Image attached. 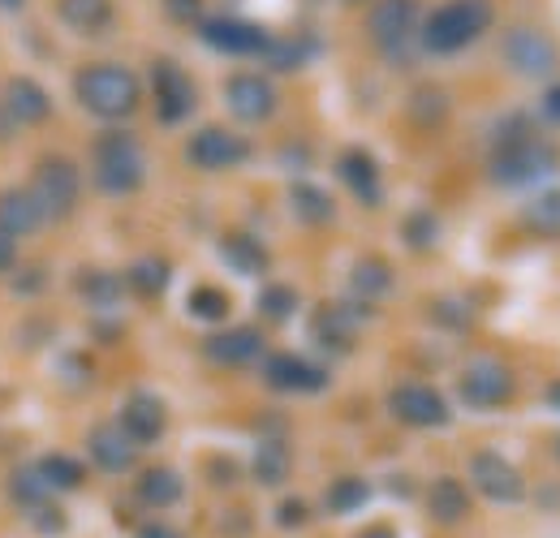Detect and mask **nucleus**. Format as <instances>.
Listing matches in <instances>:
<instances>
[{
	"label": "nucleus",
	"mask_w": 560,
	"mask_h": 538,
	"mask_svg": "<svg viewBox=\"0 0 560 538\" xmlns=\"http://www.w3.org/2000/svg\"><path fill=\"white\" fill-rule=\"evenodd\" d=\"M117 422L126 426V435L142 448V444H155V440L164 435L168 413H164V401H160V397H151V393H135L130 401L121 405V418H117Z\"/></svg>",
	"instance_id": "nucleus-19"
},
{
	"label": "nucleus",
	"mask_w": 560,
	"mask_h": 538,
	"mask_svg": "<svg viewBox=\"0 0 560 538\" xmlns=\"http://www.w3.org/2000/svg\"><path fill=\"white\" fill-rule=\"evenodd\" d=\"M117 289H121V284H117L113 276H95V280L86 284V293H91L95 302H113V297H117Z\"/></svg>",
	"instance_id": "nucleus-43"
},
{
	"label": "nucleus",
	"mask_w": 560,
	"mask_h": 538,
	"mask_svg": "<svg viewBox=\"0 0 560 538\" xmlns=\"http://www.w3.org/2000/svg\"><path fill=\"white\" fill-rule=\"evenodd\" d=\"M13 264H18V246H13V237L0 233V271H9Z\"/></svg>",
	"instance_id": "nucleus-44"
},
{
	"label": "nucleus",
	"mask_w": 560,
	"mask_h": 538,
	"mask_svg": "<svg viewBox=\"0 0 560 538\" xmlns=\"http://www.w3.org/2000/svg\"><path fill=\"white\" fill-rule=\"evenodd\" d=\"M182 495H186V482L168 466H155V470H147L139 478V500L147 508H173Z\"/></svg>",
	"instance_id": "nucleus-26"
},
{
	"label": "nucleus",
	"mask_w": 560,
	"mask_h": 538,
	"mask_svg": "<svg viewBox=\"0 0 560 538\" xmlns=\"http://www.w3.org/2000/svg\"><path fill=\"white\" fill-rule=\"evenodd\" d=\"M224 104H229V113H233L237 121L264 126V121L277 117L280 95H277V86H272V78H264V73H233V78L224 82Z\"/></svg>",
	"instance_id": "nucleus-11"
},
{
	"label": "nucleus",
	"mask_w": 560,
	"mask_h": 538,
	"mask_svg": "<svg viewBox=\"0 0 560 538\" xmlns=\"http://www.w3.org/2000/svg\"><path fill=\"white\" fill-rule=\"evenodd\" d=\"M522 229L539 242H560V190H544L522 207Z\"/></svg>",
	"instance_id": "nucleus-24"
},
{
	"label": "nucleus",
	"mask_w": 560,
	"mask_h": 538,
	"mask_svg": "<svg viewBox=\"0 0 560 538\" xmlns=\"http://www.w3.org/2000/svg\"><path fill=\"white\" fill-rule=\"evenodd\" d=\"M500 61L509 66V73L530 78V82H552L560 73V44L552 31L544 26H509L500 35Z\"/></svg>",
	"instance_id": "nucleus-4"
},
{
	"label": "nucleus",
	"mask_w": 560,
	"mask_h": 538,
	"mask_svg": "<svg viewBox=\"0 0 560 538\" xmlns=\"http://www.w3.org/2000/svg\"><path fill=\"white\" fill-rule=\"evenodd\" d=\"M44 224V211H39V202L31 190H4L0 195V233L4 237H26V233H35Z\"/></svg>",
	"instance_id": "nucleus-22"
},
{
	"label": "nucleus",
	"mask_w": 560,
	"mask_h": 538,
	"mask_svg": "<svg viewBox=\"0 0 560 538\" xmlns=\"http://www.w3.org/2000/svg\"><path fill=\"white\" fill-rule=\"evenodd\" d=\"M419 0H371L366 35L384 57H406L410 44H419Z\"/></svg>",
	"instance_id": "nucleus-6"
},
{
	"label": "nucleus",
	"mask_w": 560,
	"mask_h": 538,
	"mask_svg": "<svg viewBox=\"0 0 560 538\" xmlns=\"http://www.w3.org/2000/svg\"><path fill=\"white\" fill-rule=\"evenodd\" d=\"M139 538H182L177 530H168L164 522H151V526H142L139 530Z\"/></svg>",
	"instance_id": "nucleus-45"
},
{
	"label": "nucleus",
	"mask_w": 560,
	"mask_h": 538,
	"mask_svg": "<svg viewBox=\"0 0 560 538\" xmlns=\"http://www.w3.org/2000/svg\"><path fill=\"white\" fill-rule=\"evenodd\" d=\"M539 121H544L548 130H560V78H552V82L544 86V95H539Z\"/></svg>",
	"instance_id": "nucleus-39"
},
{
	"label": "nucleus",
	"mask_w": 560,
	"mask_h": 538,
	"mask_svg": "<svg viewBox=\"0 0 560 538\" xmlns=\"http://www.w3.org/2000/svg\"><path fill=\"white\" fill-rule=\"evenodd\" d=\"M9 491H13V500H18L22 508H39V504L48 500V482L39 478V470H18Z\"/></svg>",
	"instance_id": "nucleus-36"
},
{
	"label": "nucleus",
	"mask_w": 560,
	"mask_h": 538,
	"mask_svg": "<svg viewBox=\"0 0 560 538\" xmlns=\"http://www.w3.org/2000/svg\"><path fill=\"white\" fill-rule=\"evenodd\" d=\"M337 177L350 186V195L362 207H380L384 202V186H380V164H375V155L371 151H362V147H350L341 160H337Z\"/></svg>",
	"instance_id": "nucleus-17"
},
{
	"label": "nucleus",
	"mask_w": 560,
	"mask_h": 538,
	"mask_svg": "<svg viewBox=\"0 0 560 538\" xmlns=\"http://www.w3.org/2000/svg\"><path fill=\"white\" fill-rule=\"evenodd\" d=\"M289 470H293V457L280 440H264L255 448V461H250V473L259 487H284L289 482Z\"/></svg>",
	"instance_id": "nucleus-28"
},
{
	"label": "nucleus",
	"mask_w": 560,
	"mask_h": 538,
	"mask_svg": "<svg viewBox=\"0 0 560 538\" xmlns=\"http://www.w3.org/2000/svg\"><path fill=\"white\" fill-rule=\"evenodd\" d=\"M186 306H190V315H195V319H208V324H220V319H229V311H233L229 293H224V289H215V284H203V289H195Z\"/></svg>",
	"instance_id": "nucleus-34"
},
{
	"label": "nucleus",
	"mask_w": 560,
	"mask_h": 538,
	"mask_svg": "<svg viewBox=\"0 0 560 538\" xmlns=\"http://www.w3.org/2000/svg\"><path fill=\"white\" fill-rule=\"evenodd\" d=\"M277 522L284 526V530H298V526L311 522V508H306L302 500H284V504L277 508Z\"/></svg>",
	"instance_id": "nucleus-42"
},
{
	"label": "nucleus",
	"mask_w": 560,
	"mask_h": 538,
	"mask_svg": "<svg viewBox=\"0 0 560 538\" xmlns=\"http://www.w3.org/2000/svg\"><path fill=\"white\" fill-rule=\"evenodd\" d=\"M366 500H371V482L366 478H337L328 487V513H337V517L358 513Z\"/></svg>",
	"instance_id": "nucleus-31"
},
{
	"label": "nucleus",
	"mask_w": 560,
	"mask_h": 538,
	"mask_svg": "<svg viewBox=\"0 0 560 538\" xmlns=\"http://www.w3.org/2000/svg\"><path fill=\"white\" fill-rule=\"evenodd\" d=\"M341 4H371V0H341Z\"/></svg>",
	"instance_id": "nucleus-49"
},
{
	"label": "nucleus",
	"mask_w": 560,
	"mask_h": 538,
	"mask_svg": "<svg viewBox=\"0 0 560 538\" xmlns=\"http://www.w3.org/2000/svg\"><path fill=\"white\" fill-rule=\"evenodd\" d=\"M289 202H293V215H298L302 224H332V220H337V202H332V195L319 190V186H311V182H293Z\"/></svg>",
	"instance_id": "nucleus-27"
},
{
	"label": "nucleus",
	"mask_w": 560,
	"mask_h": 538,
	"mask_svg": "<svg viewBox=\"0 0 560 538\" xmlns=\"http://www.w3.org/2000/svg\"><path fill=\"white\" fill-rule=\"evenodd\" d=\"M39 478L48 482V491H73V487H82V461H73L66 453H52V457H44L39 466Z\"/></svg>",
	"instance_id": "nucleus-30"
},
{
	"label": "nucleus",
	"mask_w": 560,
	"mask_h": 538,
	"mask_svg": "<svg viewBox=\"0 0 560 538\" xmlns=\"http://www.w3.org/2000/svg\"><path fill=\"white\" fill-rule=\"evenodd\" d=\"M557 164H560V155L548 138L535 134L530 126H517V130H513V121H509V130L495 134L488 173H491V182L504 186V190H526V186L544 182L548 173H557Z\"/></svg>",
	"instance_id": "nucleus-2"
},
{
	"label": "nucleus",
	"mask_w": 560,
	"mask_h": 538,
	"mask_svg": "<svg viewBox=\"0 0 560 538\" xmlns=\"http://www.w3.org/2000/svg\"><path fill=\"white\" fill-rule=\"evenodd\" d=\"M264 61H268L272 69H280V73H293V69H302V61H306V48H302L298 39H280V35H272Z\"/></svg>",
	"instance_id": "nucleus-37"
},
{
	"label": "nucleus",
	"mask_w": 560,
	"mask_h": 538,
	"mask_svg": "<svg viewBox=\"0 0 560 538\" xmlns=\"http://www.w3.org/2000/svg\"><path fill=\"white\" fill-rule=\"evenodd\" d=\"M435 237H440V224H435L431 211H415V215L406 220V242H410L415 250H431Z\"/></svg>",
	"instance_id": "nucleus-38"
},
{
	"label": "nucleus",
	"mask_w": 560,
	"mask_h": 538,
	"mask_svg": "<svg viewBox=\"0 0 560 538\" xmlns=\"http://www.w3.org/2000/svg\"><path fill=\"white\" fill-rule=\"evenodd\" d=\"M353 332H358V315L350 306H324L315 315V337L324 340L328 349H350Z\"/></svg>",
	"instance_id": "nucleus-29"
},
{
	"label": "nucleus",
	"mask_w": 560,
	"mask_h": 538,
	"mask_svg": "<svg viewBox=\"0 0 560 538\" xmlns=\"http://www.w3.org/2000/svg\"><path fill=\"white\" fill-rule=\"evenodd\" d=\"M259 311H264V319L284 324V319L298 311V293H293L289 284H268V289L259 293Z\"/></svg>",
	"instance_id": "nucleus-35"
},
{
	"label": "nucleus",
	"mask_w": 560,
	"mask_h": 538,
	"mask_svg": "<svg viewBox=\"0 0 560 538\" xmlns=\"http://www.w3.org/2000/svg\"><path fill=\"white\" fill-rule=\"evenodd\" d=\"M544 401H548V405H552V409L560 413V379H552V384L544 388Z\"/></svg>",
	"instance_id": "nucleus-46"
},
{
	"label": "nucleus",
	"mask_w": 560,
	"mask_h": 538,
	"mask_svg": "<svg viewBox=\"0 0 560 538\" xmlns=\"http://www.w3.org/2000/svg\"><path fill=\"white\" fill-rule=\"evenodd\" d=\"M164 13L182 26H190V22H203V0H164Z\"/></svg>",
	"instance_id": "nucleus-40"
},
{
	"label": "nucleus",
	"mask_w": 560,
	"mask_h": 538,
	"mask_svg": "<svg viewBox=\"0 0 560 538\" xmlns=\"http://www.w3.org/2000/svg\"><path fill=\"white\" fill-rule=\"evenodd\" d=\"M151 91H155V117L164 126H182L199 108V91L177 61H155L151 66Z\"/></svg>",
	"instance_id": "nucleus-10"
},
{
	"label": "nucleus",
	"mask_w": 560,
	"mask_h": 538,
	"mask_svg": "<svg viewBox=\"0 0 560 538\" xmlns=\"http://www.w3.org/2000/svg\"><path fill=\"white\" fill-rule=\"evenodd\" d=\"M199 39L208 44L211 52H224V57H264L268 44H272V31L259 26V22L220 13V17H203L199 22Z\"/></svg>",
	"instance_id": "nucleus-7"
},
{
	"label": "nucleus",
	"mask_w": 560,
	"mask_h": 538,
	"mask_svg": "<svg viewBox=\"0 0 560 538\" xmlns=\"http://www.w3.org/2000/svg\"><path fill=\"white\" fill-rule=\"evenodd\" d=\"M126 284L142 293V297H160L164 289H168V264L164 259H139L130 276H126Z\"/></svg>",
	"instance_id": "nucleus-33"
},
{
	"label": "nucleus",
	"mask_w": 560,
	"mask_h": 538,
	"mask_svg": "<svg viewBox=\"0 0 560 538\" xmlns=\"http://www.w3.org/2000/svg\"><path fill=\"white\" fill-rule=\"evenodd\" d=\"M0 4H4V9H22V0H0Z\"/></svg>",
	"instance_id": "nucleus-48"
},
{
	"label": "nucleus",
	"mask_w": 560,
	"mask_h": 538,
	"mask_svg": "<svg viewBox=\"0 0 560 538\" xmlns=\"http://www.w3.org/2000/svg\"><path fill=\"white\" fill-rule=\"evenodd\" d=\"M552 457H557V461H560V435H557V448H552Z\"/></svg>",
	"instance_id": "nucleus-50"
},
{
	"label": "nucleus",
	"mask_w": 560,
	"mask_h": 538,
	"mask_svg": "<svg viewBox=\"0 0 560 538\" xmlns=\"http://www.w3.org/2000/svg\"><path fill=\"white\" fill-rule=\"evenodd\" d=\"M264 379H268V388L293 393V397H311V393L328 388V371L306 362V358H298V353H272L264 362Z\"/></svg>",
	"instance_id": "nucleus-15"
},
{
	"label": "nucleus",
	"mask_w": 560,
	"mask_h": 538,
	"mask_svg": "<svg viewBox=\"0 0 560 538\" xmlns=\"http://www.w3.org/2000/svg\"><path fill=\"white\" fill-rule=\"evenodd\" d=\"M86 448H91V461L108 473H126L135 461H139V444L126 435L121 422H104V426H95L91 440H86Z\"/></svg>",
	"instance_id": "nucleus-16"
},
{
	"label": "nucleus",
	"mask_w": 560,
	"mask_h": 538,
	"mask_svg": "<svg viewBox=\"0 0 560 538\" xmlns=\"http://www.w3.org/2000/svg\"><path fill=\"white\" fill-rule=\"evenodd\" d=\"M220 259L237 271V276H264L268 264H272L268 250H264L255 237H246V233H229V237L220 242Z\"/></svg>",
	"instance_id": "nucleus-25"
},
{
	"label": "nucleus",
	"mask_w": 560,
	"mask_h": 538,
	"mask_svg": "<svg viewBox=\"0 0 560 538\" xmlns=\"http://www.w3.org/2000/svg\"><path fill=\"white\" fill-rule=\"evenodd\" d=\"M31 513H35V530L39 535H61L66 530V513L61 508H48V500L39 508H31Z\"/></svg>",
	"instance_id": "nucleus-41"
},
{
	"label": "nucleus",
	"mask_w": 560,
	"mask_h": 538,
	"mask_svg": "<svg viewBox=\"0 0 560 538\" xmlns=\"http://www.w3.org/2000/svg\"><path fill=\"white\" fill-rule=\"evenodd\" d=\"M495 26L491 0H444L419 22V48L431 57H457Z\"/></svg>",
	"instance_id": "nucleus-1"
},
{
	"label": "nucleus",
	"mask_w": 560,
	"mask_h": 538,
	"mask_svg": "<svg viewBox=\"0 0 560 538\" xmlns=\"http://www.w3.org/2000/svg\"><path fill=\"white\" fill-rule=\"evenodd\" d=\"M4 104H9V117L18 126H39V121L52 117V100L35 78H13L9 91H4Z\"/></svg>",
	"instance_id": "nucleus-20"
},
{
	"label": "nucleus",
	"mask_w": 560,
	"mask_h": 538,
	"mask_svg": "<svg viewBox=\"0 0 560 538\" xmlns=\"http://www.w3.org/2000/svg\"><path fill=\"white\" fill-rule=\"evenodd\" d=\"M78 190H82V177H78V164H70L66 155H52V160H39L35 168V186L31 195L39 202L44 220H66L78 202Z\"/></svg>",
	"instance_id": "nucleus-8"
},
{
	"label": "nucleus",
	"mask_w": 560,
	"mask_h": 538,
	"mask_svg": "<svg viewBox=\"0 0 560 538\" xmlns=\"http://www.w3.org/2000/svg\"><path fill=\"white\" fill-rule=\"evenodd\" d=\"M393 289V268L384 264V259H362L358 268H353V293H362L366 302L371 297H384Z\"/></svg>",
	"instance_id": "nucleus-32"
},
{
	"label": "nucleus",
	"mask_w": 560,
	"mask_h": 538,
	"mask_svg": "<svg viewBox=\"0 0 560 538\" xmlns=\"http://www.w3.org/2000/svg\"><path fill=\"white\" fill-rule=\"evenodd\" d=\"M470 482H475L479 495H488L491 504H522L526 500L522 470L509 457H500L495 448H483V453L470 457Z\"/></svg>",
	"instance_id": "nucleus-13"
},
{
	"label": "nucleus",
	"mask_w": 560,
	"mask_h": 538,
	"mask_svg": "<svg viewBox=\"0 0 560 538\" xmlns=\"http://www.w3.org/2000/svg\"><path fill=\"white\" fill-rule=\"evenodd\" d=\"M73 91H78V104L100 121H126L130 113H139L142 104V86L135 69L113 66V61L82 69Z\"/></svg>",
	"instance_id": "nucleus-3"
},
{
	"label": "nucleus",
	"mask_w": 560,
	"mask_h": 538,
	"mask_svg": "<svg viewBox=\"0 0 560 538\" xmlns=\"http://www.w3.org/2000/svg\"><path fill=\"white\" fill-rule=\"evenodd\" d=\"M388 413L401 422V426H415V431H440L448 426V401L431 388V384H397L388 393Z\"/></svg>",
	"instance_id": "nucleus-12"
},
{
	"label": "nucleus",
	"mask_w": 560,
	"mask_h": 538,
	"mask_svg": "<svg viewBox=\"0 0 560 538\" xmlns=\"http://www.w3.org/2000/svg\"><path fill=\"white\" fill-rule=\"evenodd\" d=\"M186 160L195 168H203V173H229V168L250 160V142L242 134H233V130H224V126H203L186 142Z\"/></svg>",
	"instance_id": "nucleus-14"
},
{
	"label": "nucleus",
	"mask_w": 560,
	"mask_h": 538,
	"mask_svg": "<svg viewBox=\"0 0 560 538\" xmlns=\"http://www.w3.org/2000/svg\"><path fill=\"white\" fill-rule=\"evenodd\" d=\"M147 182V160L135 134L108 130L95 142V186L104 195H135Z\"/></svg>",
	"instance_id": "nucleus-5"
},
{
	"label": "nucleus",
	"mask_w": 560,
	"mask_h": 538,
	"mask_svg": "<svg viewBox=\"0 0 560 538\" xmlns=\"http://www.w3.org/2000/svg\"><path fill=\"white\" fill-rule=\"evenodd\" d=\"M57 13H61V22L73 26L78 35H100V31H108L113 17H117L113 0H61Z\"/></svg>",
	"instance_id": "nucleus-23"
},
{
	"label": "nucleus",
	"mask_w": 560,
	"mask_h": 538,
	"mask_svg": "<svg viewBox=\"0 0 560 538\" xmlns=\"http://www.w3.org/2000/svg\"><path fill=\"white\" fill-rule=\"evenodd\" d=\"M362 538H397V535H393L388 526H375V530H366V535H362Z\"/></svg>",
	"instance_id": "nucleus-47"
},
{
	"label": "nucleus",
	"mask_w": 560,
	"mask_h": 538,
	"mask_svg": "<svg viewBox=\"0 0 560 538\" xmlns=\"http://www.w3.org/2000/svg\"><path fill=\"white\" fill-rule=\"evenodd\" d=\"M427 513L440 522V526H462L470 517V491L466 482L457 478H435L431 491H427Z\"/></svg>",
	"instance_id": "nucleus-21"
},
{
	"label": "nucleus",
	"mask_w": 560,
	"mask_h": 538,
	"mask_svg": "<svg viewBox=\"0 0 560 538\" xmlns=\"http://www.w3.org/2000/svg\"><path fill=\"white\" fill-rule=\"evenodd\" d=\"M457 393H462V401L470 405V409H500V405H509L517 397V379H513V371H509L504 362H495V358H475V362L462 371Z\"/></svg>",
	"instance_id": "nucleus-9"
},
{
	"label": "nucleus",
	"mask_w": 560,
	"mask_h": 538,
	"mask_svg": "<svg viewBox=\"0 0 560 538\" xmlns=\"http://www.w3.org/2000/svg\"><path fill=\"white\" fill-rule=\"evenodd\" d=\"M203 353L215 366H250L264 358V332L259 328H224L203 340Z\"/></svg>",
	"instance_id": "nucleus-18"
}]
</instances>
